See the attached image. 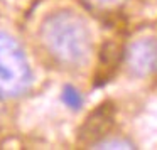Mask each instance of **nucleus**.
I'll return each mask as SVG.
<instances>
[{
  "label": "nucleus",
  "mask_w": 157,
  "mask_h": 150,
  "mask_svg": "<svg viewBox=\"0 0 157 150\" xmlns=\"http://www.w3.org/2000/svg\"><path fill=\"white\" fill-rule=\"evenodd\" d=\"M39 37L56 62L69 68L86 64L93 52V37L86 21L79 14L61 9L46 15Z\"/></svg>",
  "instance_id": "1"
},
{
  "label": "nucleus",
  "mask_w": 157,
  "mask_h": 150,
  "mask_svg": "<svg viewBox=\"0 0 157 150\" xmlns=\"http://www.w3.org/2000/svg\"><path fill=\"white\" fill-rule=\"evenodd\" d=\"M32 84V71L24 49L12 36L0 32V96L17 98Z\"/></svg>",
  "instance_id": "2"
},
{
  "label": "nucleus",
  "mask_w": 157,
  "mask_h": 150,
  "mask_svg": "<svg viewBox=\"0 0 157 150\" xmlns=\"http://www.w3.org/2000/svg\"><path fill=\"white\" fill-rule=\"evenodd\" d=\"M127 64L132 74L149 76L157 66V41L152 37L132 42L127 51Z\"/></svg>",
  "instance_id": "3"
},
{
  "label": "nucleus",
  "mask_w": 157,
  "mask_h": 150,
  "mask_svg": "<svg viewBox=\"0 0 157 150\" xmlns=\"http://www.w3.org/2000/svg\"><path fill=\"white\" fill-rule=\"evenodd\" d=\"M113 116H115V108L110 103L100 105L79 128V142L93 145L100 138H103L113 126Z\"/></svg>",
  "instance_id": "4"
},
{
  "label": "nucleus",
  "mask_w": 157,
  "mask_h": 150,
  "mask_svg": "<svg viewBox=\"0 0 157 150\" xmlns=\"http://www.w3.org/2000/svg\"><path fill=\"white\" fill-rule=\"evenodd\" d=\"M101 62H100V68H103V76H100L98 83L96 84H105L108 81V78L112 76L113 69L118 68V61H120V47L115 42H106L101 47Z\"/></svg>",
  "instance_id": "5"
},
{
  "label": "nucleus",
  "mask_w": 157,
  "mask_h": 150,
  "mask_svg": "<svg viewBox=\"0 0 157 150\" xmlns=\"http://www.w3.org/2000/svg\"><path fill=\"white\" fill-rule=\"evenodd\" d=\"M83 5H85L88 10L93 12H105V14H110V12H115L125 4L127 0H81Z\"/></svg>",
  "instance_id": "6"
},
{
  "label": "nucleus",
  "mask_w": 157,
  "mask_h": 150,
  "mask_svg": "<svg viewBox=\"0 0 157 150\" xmlns=\"http://www.w3.org/2000/svg\"><path fill=\"white\" fill-rule=\"evenodd\" d=\"M61 99H63V103H64L68 108L75 110V111L83 106V96H81V93H79L75 86H71V84H66L64 88H63Z\"/></svg>",
  "instance_id": "7"
},
{
  "label": "nucleus",
  "mask_w": 157,
  "mask_h": 150,
  "mask_svg": "<svg viewBox=\"0 0 157 150\" xmlns=\"http://www.w3.org/2000/svg\"><path fill=\"white\" fill-rule=\"evenodd\" d=\"M91 148H135V147L127 140H98L91 145Z\"/></svg>",
  "instance_id": "8"
},
{
  "label": "nucleus",
  "mask_w": 157,
  "mask_h": 150,
  "mask_svg": "<svg viewBox=\"0 0 157 150\" xmlns=\"http://www.w3.org/2000/svg\"><path fill=\"white\" fill-rule=\"evenodd\" d=\"M155 71H157V66H155Z\"/></svg>",
  "instance_id": "9"
}]
</instances>
